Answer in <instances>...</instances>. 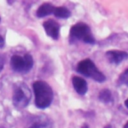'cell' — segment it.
Returning a JSON list of instances; mask_svg holds the SVG:
<instances>
[{
	"label": "cell",
	"mask_w": 128,
	"mask_h": 128,
	"mask_svg": "<svg viewBox=\"0 0 128 128\" xmlns=\"http://www.w3.org/2000/svg\"><path fill=\"white\" fill-rule=\"evenodd\" d=\"M123 128H128V122H126V124L124 125V127Z\"/></svg>",
	"instance_id": "17"
},
{
	"label": "cell",
	"mask_w": 128,
	"mask_h": 128,
	"mask_svg": "<svg viewBox=\"0 0 128 128\" xmlns=\"http://www.w3.org/2000/svg\"><path fill=\"white\" fill-rule=\"evenodd\" d=\"M125 106H126V107L128 108V99H127V100L125 101Z\"/></svg>",
	"instance_id": "16"
},
{
	"label": "cell",
	"mask_w": 128,
	"mask_h": 128,
	"mask_svg": "<svg viewBox=\"0 0 128 128\" xmlns=\"http://www.w3.org/2000/svg\"><path fill=\"white\" fill-rule=\"evenodd\" d=\"M53 14L55 16H57L58 18H63V19L64 18H68L71 15L70 11L66 7H63V6H61V7H55Z\"/></svg>",
	"instance_id": "10"
},
{
	"label": "cell",
	"mask_w": 128,
	"mask_h": 128,
	"mask_svg": "<svg viewBox=\"0 0 128 128\" xmlns=\"http://www.w3.org/2000/svg\"><path fill=\"white\" fill-rule=\"evenodd\" d=\"M29 128H47L46 125H43L41 123H34L32 126H30Z\"/></svg>",
	"instance_id": "13"
},
{
	"label": "cell",
	"mask_w": 128,
	"mask_h": 128,
	"mask_svg": "<svg viewBox=\"0 0 128 128\" xmlns=\"http://www.w3.org/2000/svg\"><path fill=\"white\" fill-rule=\"evenodd\" d=\"M0 128H2V127H0Z\"/></svg>",
	"instance_id": "20"
},
{
	"label": "cell",
	"mask_w": 128,
	"mask_h": 128,
	"mask_svg": "<svg viewBox=\"0 0 128 128\" xmlns=\"http://www.w3.org/2000/svg\"><path fill=\"white\" fill-rule=\"evenodd\" d=\"M70 36L71 39H79L88 44L95 43V39L91 34L90 28L85 23H77L72 26L70 30Z\"/></svg>",
	"instance_id": "4"
},
{
	"label": "cell",
	"mask_w": 128,
	"mask_h": 128,
	"mask_svg": "<svg viewBox=\"0 0 128 128\" xmlns=\"http://www.w3.org/2000/svg\"><path fill=\"white\" fill-rule=\"evenodd\" d=\"M4 44H5V40H4L3 36L0 34V48H2L4 46Z\"/></svg>",
	"instance_id": "15"
},
{
	"label": "cell",
	"mask_w": 128,
	"mask_h": 128,
	"mask_svg": "<svg viewBox=\"0 0 128 128\" xmlns=\"http://www.w3.org/2000/svg\"><path fill=\"white\" fill-rule=\"evenodd\" d=\"M72 83H73V87L75 89V91L80 94V95H84L87 92V83L84 79L74 76L72 78Z\"/></svg>",
	"instance_id": "8"
},
{
	"label": "cell",
	"mask_w": 128,
	"mask_h": 128,
	"mask_svg": "<svg viewBox=\"0 0 128 128\" xmlns=\"http://www.w3.org/2000/svg\"><path fill=\"white\" fill-rule=\"evenodd\" d=\"M106 56L109 62L113 64H119L128 58V53L124 51H119V50H110L106 52Z\"/></svg>",
	"instance_id": "7"
},
{
	"label": "cell",
	"mask_w": 128,
	"mask_h": 128,
	"mask_svg": "<svg viewBox=\"0 0 128 128\" xmlns=\"http://www.w3.org/2000/svg\"><path fill=\"white\" fill-rule=\"evenodd\" d=\"M43 27L47 33V35H49L51 38L53 39H58L59 37V24L57 22H55L54 20H47L43 23Z\"/></svg>",
	"instance_id": "6"
},
{
	"label": "cell",
	"mask_w": 128,
	"mask_h": 128,
	"mask_svg": "<svg viewBox=\"0 0 128 128\" xmlns=\"http://www.w3.org/2000/svg\"><path fill=\"white\" fill-rule=\"evenodd\" d=\"M119 80H120V83H122V84H127V85H128V69H127L124 73L121 74Z\"/></svg>",
	"instance_id": "12"
},
{
	"label": "cell",
	"mask_w": 128,
	"mask_h": 128,
	"mask_svg": "<svg viewBox=\"0 0 128 128\" xmlns=\"http://www.w3.org/2000/svg\"><path fill=\"white\" fill-rule=\"evenodd\" d=\"M54 9H55V7L52 4H50V3H44V4H42L38 8V10L36 12V15L39 18H42V17H45L47 15L52 14L54 12Z\"/></svg>",
	"instance_id": "9"
},
{
	"label": "cell",
	"mask_w": 128,
	"mask_h": 128,
	"mask_svg": "<svg viewBox=\"0 0 128 128\" xmlns=\"http://www.w3.org/2000/svg\"><path fill=\"white\" fill-rule=\"evenodd\" d=\"M77 70L79 73L82 75L92 78L93 80L97 82H104L105 81V76L104 74L97 69L95 64L90 60V59H85L79 62L77 66Z\"/></svg>",
	"instance_id": "2"
},
{
	"label": "cell",
	"mask_w": 128,
	"mask_h": 128,
	"mask_svg": "<svg viewBox=\"0 0 128 128\" xmlns=\"http://www.w3.org/2000/svg\"><path fill=\"white\" fill-rule=\"evenodd\" d=\"M4 62H5V59L2 55H0V72L2 71L3 67H4Z\"/></svg>",
	"instance_id": "14"
},
{
	"label": "cell",
	"mask_w": 128,
	"mask_h": 128,
	"mask_svg": "<svg viewBox=\"0 0 128 128\" xmlns=\"http://www.w3.org/2000/svg\"><path fill=\"white\" fill-rule=\"evenodd\" d=\"M99 99H100L102 102H104V103L110 102L111 99H112V97H111V92H110L109 90H107V89L102 90V91L99 93Z\"/></svg>",
	"instance_id": "11"
},
{
	"label": "cell",
	"mask_w": 128,
	"mask_h": 128,
	"mask_svg": "<svg viewBox=\"0 0 128 128\" xmlns=\"http://www.w3.org/2000/svg\"><path fill=\"white\" fill-rule=\"evenodd\" d=\"M33 90L35 94V104L38 108H47L53 100V91L51 87L44 81H36L33 83Z\"/></svg>",
	"instance_id": "1"
},
{
	"label": "cell",
	"mask_w": 128,
	"mask_h": 128,
	"mask_svg": "<svg viewBox=\"0 0 128 128\" xmlns=\"http://www.w3.org/2000/svg\"><path fill=\"white\" fill-rule=\"evenodd\" d=\"M105 128H111V127H110V125H108V126H106Z\"/></svg>",
	"instance_id": "19"
},
{
	"label": "cell",
	"mask_w": 128,
	"mask_h": 128,
	"mask_svg": "<svg viewBox=\"0 0 128 128\" xmlns=\"http://www.w3.org/2000/svg\"><path fill=\"white\" fill-rule=\"evenodd\" d=\"M30 99H31V91L29 90L28 86L24 83L18 84L15 87L12 96V101L14 106L18 109H22L28 105Z\"/></svg>",
	"instance_id": "3"
},
{
	"label": "cell",
	"mask_w": 128,
	"mask_h": 128,
	"mask_svg": "<svg viewBox=\"0 0 128 128\" xmlns=\"http://www.w3.org/2000/svg\"><path fill=\"white\" fill-rule=\"evenodd\" d=\"M82 128H88V126H87V125H83Z\"/></svg>",
	"instance_id": "18"
},
{
	"label": "cell",
	"mask_w": 128,
	"mask_h": 128,
	"mask_svg": "<svg viewBox=\"0 0 128 128\" xmlns=\"http://www.w3.org/2000/svg\"><path fill=\"white\" fill-rule=\"evenodd\" d=\"M10 65L11 68L16 72L26 73L33 66V58L30 54H25L23 56L15 54L10 60Z\"/></svg>",
	"instance_id": "5"
}]
</instances>
